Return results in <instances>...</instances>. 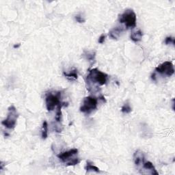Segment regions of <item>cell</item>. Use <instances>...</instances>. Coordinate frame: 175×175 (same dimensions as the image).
Listing matches in <instances>:
<instances>
[{
	"label": "cell",
	"mask_w": 175,
	"mask_h": 175,
	"mask_svg": "<svg viewBox=\"0 0 175 175\" xmlns=\"http://www.w3.org/2000/svg\"><path fill=\"white\" fill-rule=\"evenodd\" d=\"M108 75L99 71L98 68H93L89 71V73L86 77V84H88L87 88L88 90L93 85H104L108 81Z\"/></svg>",
	"instance_id": "cell-1"
},
{
	"label": "cell",
	"mask_w": 175,
	"mask_h": 175,
	"mask_svg": "<svg viewBox=\"0 0 175 175\" xmlns=\"http://www.w3.org/2000/svg\"><path fill=\"white\" fill-rule=\"evenodd\" d=\"M119 22L124 24L127 28H134L136 26V14L131 9H127L119 16Z\"/></svg>",
	"instance_id": "cell-2"
},
{
	"label": "cell",
	"mask_w": 175,
	"mask_h": 175,
	"mask_svg": "<svg viewBox=\"0 0 175 175\" xmlns=\"http://www.w3.org/2000/svg\"><path fill=\"white\" fill-rule=\"evenodd\" d=\"M19 117V114L17 112L16 108L14 105L10 106L8 108V112L6 118L3 121L2 124L8 129H13L16 127L17 118Z\"/></svg>",
	"instance_id": "cell-3"
},
{
	"label": "cell",
	"mask_w": 175,
	"mask_h": 175,
	"mask_svg": "<svg viewBox=\"0 0 175 175\" xmlns=\"http://www.w3.org/2000/svg\"><path fill=\"white\" fill-rule=\"evenodd\" d=\"M98 100L94 97H86L84 99L80 107V112L86 114H90L97 108Z\"/></svg>",
	"instance_id": "cell-4"
},
{
	"label": "cell",
	"mask_w": 175,
	"mask_h": 175,
	"mask_svg": "<svg viewBox=\"0 0 175 175\" xmlns=\"http://www.w3.org/2000/svg\"><path fill=\"white\" fill-rule=\"evenodd\" d=\"M61 92H58L56 93H50L46 96L45 103L47 109L49 112L53 111L55 108L58 107L61 104Z\"/></svg>",
	"instance_id": "cell-5"
},
{
	"label": "cell",
	"mask_w": 175,
	"mask_h": 175,
	"mask_svg": "<svg viewBox=\"0 0 175 175\" xmlns=\"http://www.w3.org/2000/svg\"><path fill=\"white\" fill-rule=\"evenodd\" d=\"M157 73L166 75L168 77H171L174 73V68L172 62L166 61L163 63L159 64L158 67L155 68Z\"/></svg>",
	"instance_id": "cell-6"
},
{
	"label": "cell",
	"mask_w": 175,
	"mask_h": 175,
	"mask_svg": "<svg viewBox=\"0 0 175 175\" xmlns=\"http://www.w3.org/2000/svg\"><path fill=\"white\" fill-rule=\"evenodd\" d=\"M77 154H78V149H73L68 150V151H65L58 154V159L62 161V162L66 163V164L67 165V164L71 162L72 160H73L74 159L76 158V157H75V156L77 155Z\"/></svg>",
	"instance_id": "cell-7"
},
{
	"label": "cell",
	"mask_w": 175,
	"mask_h": 175,
	"mask_svg": "<svg viewBox=\"0 0 175 175\" xmlns=\"http://www.w3.org/2000/svg\"><path fill=\"white\" fill-rule=\"evenodd\" d=\"M145 157L144 153L140 151V150H137L133 155V160L136 166H140L143 164V163L145 162Z\"/></svg>",
	"instance_id": "cell-8"
},
{
	"label": "cell",
	"mask_w": 175,
	"mask_h": 175,
	"mask_svg": "<svg viewBox=\"0 0 175 175\" xmlns=\"http://www.w3.org/2000/svg\"><path fill=\"white\" fill-rule=\"evenodd\" d=\"M124 31L123 27H116L112 28L109 32V36L112 39L117 40L119 39V37L121 36V33Z\"/></svg>",
	"instance_id": "cell-9"
},
{
	"label": "cell",
	"mask_w": 175,
	"mask_h": 175,
	"mask_svg": "<svg viewBox=\"0 0 175 175\" xmlns=\"http://www.w3.org/2000/svg\"><path fill=\"white\" fill-rule=\"evenodd\" d=\"M82 56H83L85 60H87L88 62H94L95 61L96 53L93 51H84L83 54H82Z\"/></svg>",
	"instance_id": "cell-10"
},
{
	"label": "cell",
	"mask_w": 175,
	"mask_h": 175,
	"mask_svg": "<svg viewBox=\"0 0 175 175\" xmlns=\"http://www.w3.org/2000/svg\"><path fill=\"white\" fill-rule=\"evenodd\" d=\"M143 36V33L140 30H137L136 32H133L131 34V39L134 43H138L142 40Z\"/></svg>",
	"instance_id": "cell-11"
},
{
	"label": "cell",
	"mask_w": 175,
	"mask_h": 175,
	"mask_svg": "<svg viewBox=\"0 0 175 175\" xmlns=\"http://www.w3.org/2000/svg\"><path fill=\"white\" fill-rule=\"evenodd\" d=\"M142 167L143 168H145L147 170H150V174H156V175H158V173L157 172V170L155 169V166H153V164L150 162H145L142 164Z\"/></svg>",
	"instance_id": "cell-12"
},
{
	"label": "cell",
	"mask_w": 175,
	"mask_h": 175,
	"mask_svg": "<svg viewBox=\"0 0 175 175\" xmlns=\"http://www.w3.org/2000/svg\"><path fill=\"white\" fill-rule=\"evenodd\" d=\"M64 75L70 80H77L78 78L77 70V69L72 70L69 72V73H66V72H64Z\"/></svg>",
	"instance_id": "cell-13"
},
{
	"label": "cell",
	"mask_w": 175,
	"mask_h": 175,
	"mask_svg": "<svg viewBox=\"0 0 175 175\" xmlns=\"http://www.w3.org/2000/svg\"><path fill=\"white\" fill-rule=\"evenodd\" d=\"M85 170H86L87 173L90 172H94L96 173H100L101 171L99 170V168L98 167L95 166L94 165H93V163L90 162H87V164H86V166H85Z\"/></svg>",
	"instance_id": "cell-14"
},
{
	"label": "cell",
	"mask_w": 175,
	"mask_h": 175,
	"mask_svg": "<svg viewBox=\"0 0 175 175\" xmlns=\"http://www.w3.org/2000/svg\"><path fill=\"white\" fill-rule=\"evenodd\" d=\"M41 136L43 140H46L48 136V123L46 121L43 122L42 129H41Z\"/></svg>",
	"instance_id": "cell-15"
},
{
	"label": "cell",
	"mask_w": 175,
	"mask_h": 175,
	"mask_svg": "<svg viewBox=\"0 0 175 175\" xmlns=\"http://www.w3.org/2000/svg\"><path fill=\"white\" fill-rule=\"evenodd\" d=\"M131 111H132V108L131 107V105H130L129 103L128 102H126L121 108V112L122 113H124V114H129V113L131 112Z\"/></svg>",
	"instance_id": "cell-16"
},
{
	"label": "cell",
	"mask_w": 175,
	"mask_h": 175,
	"mask_svg": "<svg viewBox=\"0 0 175 175\" xmlns=\"http://www.w3.org/2000/svg\"><path fill=\"white\" fill-rule=\"evenodd\" d=\"M165 44H173L174 45V38L172 36H168L165 39Z\"/></svg>",
	"instance_id": "cell-17"
},
{
	"label": "cell",
	"mask_w": 175,
	"mask_h": 175,
	"mask_svg": "<svg viewBox=\"0 0 175 175\" xmlns=\"http://www.w3.org/2000/svg\"><path fill=\"white\" fill-rule=\"evenodd\" d=\"M75 20H76L77 22L80 23H84L85 22V19L81 16L79 15L75 16Z\"/></svg>",
	"instance_id": "cell-18"
},
{
	"label": "cell",
	"mask_w": 175,
	"mask_h": 175,
	"mask_svg": "<svg viewBox=\"0 0 175 175\" xmlns=\"http://www.w3.org/2000/svg\"><path fill=\"white\" fill-rule=\"evenodd\" d=\"M105 34H102V35L99 37V39L98 40V42L99 43H100V44H103V43H104L105 42Z\"/></svg>",
	"instance_id": "cell-19"
},
{
	"label": "cell",
	"mask_w": 175,
	"mask_h": 175,
	"mask_svg": "<svg viewBox=\"0 0 175 175\" xmlns=\"http://www.w3.org/2000/svg\"><path fill=\"white\" fill-rule=\"evenodd\" d=\"M19 46H20V44H15V45H14V48H18V47H19Z\"/></svg>",
	"instance_id": "cell-20"
}]
</instances>
